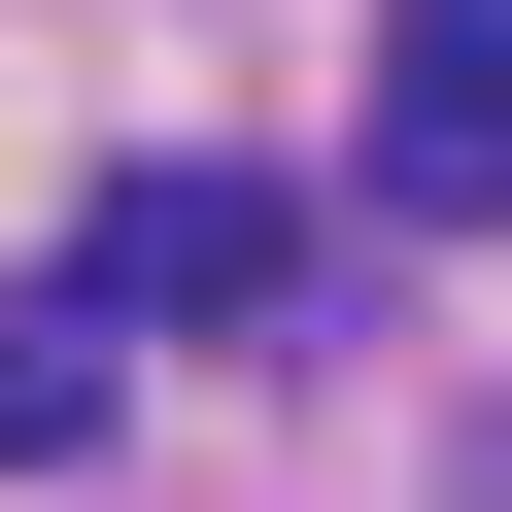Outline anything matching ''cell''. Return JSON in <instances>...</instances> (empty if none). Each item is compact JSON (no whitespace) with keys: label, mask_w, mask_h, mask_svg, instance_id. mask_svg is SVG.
<instances>
[{"label":"cell","mask_w":512,"mask_h":512,"mask_svg":"<svg viewBox=\"0 0 512 512\" xmlns=\"http://www.w3.org/2000/svg\"><path fill=\"white\" fill-rule=\"evenodd\" d=\"M274 274H308L274 171H103V239H69V308H274Z\"/></svg>","instance_id":"6da1fadb"},{"label":"cell","mask_w":512,"mask_h":512,"mask_svg":"<svg viewBox=\"0 0 512 512\" xmlns=\"http://www.w3.org/2000/svg\"><path fill=\"white\" fill-rule=\"evenodd\" d=\"M376 205H512V0H410V35H376Z\"/></svg>","instance_id":"7a4b0ae2"},{"label":"cell","mask_w":512,"mask_h":512,"mask_svg":"<svg viewBox=\"0 0 512 512\" xmlns=\"http://www.w3.org/2000/svg\"><path fill=\"white\" fill-rule=\"evenodd\" d=\"M103 444V308H0V478H69Z\"/></svg>","instance_id":"3957f363"}]
</instances>
